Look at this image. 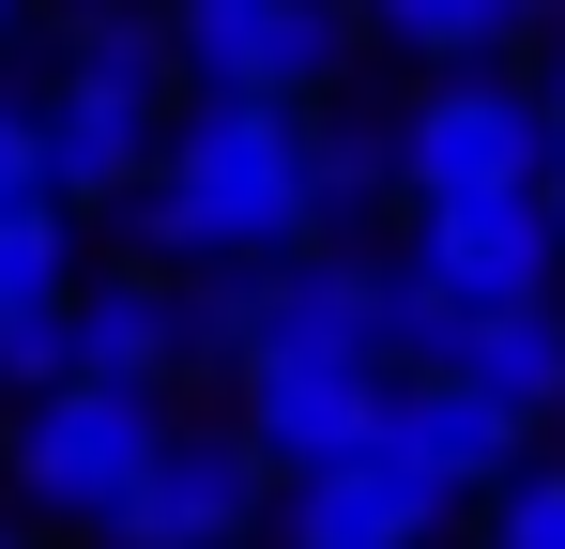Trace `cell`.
Here are the masks:
<instances>
[{
	"label": "cell",
	"instance_id": "6da1fadb",
	"mask_svg": "<svg viewBox=\"0 0 565 549\" xmlns=\"http://www.w3.org/2000/svg\"><path fill=\"white\" fill-rule=\"evenodd\" d=\"M138 260L153 274H290L306 229H321V107H230V92H184L169 122V169L138 183Z\"/></svg>",
	"mask_w": 565,
	"mask_h": 549
},
{
	"label": "cell",
	"instance_id": "7a4b0ae2",
	"mask_svg": "<svg viewBox=\"0 0 565 549\" xmlns=\"http://www.w3.org/2000/svg\"><path fill=\"white\" fill-rule=\"evenodd\" d=\"M31 122H46V198H62V214H138V183L169 169V122H184L169 15L62 0V62L31 92Z\"/></svg>",
	"mask_w": 565,
	"mask_h": 549
},
{
	"label": "cell",
	"instance_id": "3957f363",
	"mask_svg": "<svg viewBox=\"0 0 565 549\" xmlns=\"http://www.w3.org/2000/svg\"><path fill=\"white\" fill-rule=\"evenodd\" d=\"M169 397H107V381H46L15 428H0V488H15V519H46V535H122V504L153 488V458H169Z\"/></svg>",
	"mask_w": 565,
	"mask_h": 549
},
{
	"label": "cell",
	"instance_id": "277c9868",
	"mask_svg": "<svg viewBox=\"0 0 565 549\" xmlns=\"http://www.w3.org/2000/svg\"><path fill=\"white\" fill-rule=\"evenodd\" d=\"M413 214H473V198H551V92L535 77H428L397 122Z\"/></svg>",
	"mask_w": 565,
	"mask_h": 549
},
{
	"label": "cell",
	"instance_id": "5b68a950",
	"mask_svg": "<svg viewBox=\"0 0 565 549\" xmlns=\"http://www.w3.org/2000/svg\"><path fill=\"white\" fill-rule=\"evenodd\" d=\"M169 62L230 107H321L352 77V0H169Z\"/></svg>",
	"mask_w": 565,
	"mask_h": 549
},
{
	"label": "cell",
	"instance_id": "8992f818",
	"mask_svg": "<svg viewBox=\"0 0 565 549\" xmlns=\"http://www.w3.org/2000/svg\"><path fill=\"white\" fill-rule=\"evenodd\" d=\"M260 504H276L260 443L214 428V412H184L169 458H153V488L122 504V535H107V549H245V535H260Z\"/></svg>",
	"mask_w": 565,
	"mask_h": 549
},
{
	"label": "cell",
	"instance_id": "52a82bcc",
	"mask_svg": "<svg viewBox=\"0 0 565 549\" xmlns=\"http://www.w3.org/2000/svg\"><path fill=\"white\" fill-rule=\"evenodd\" d=\"M397 260L444 274L473 321H504V305H551L565 290V229H551V198H473V214H413Z\"/></svg>",
	"mask_w": 565,
	"mask_h": 549
},
{
	"label": "cell",
	"instance_id": "ba28073f",
	"mask_svg": "<svg viewBox=\"0 0 565 549\" xmlns=\"http://www.w3.org/2000/svg\"><path fill=\"white\" fill-rule=\"evenodd\" d=\"M77 290H93V274H77V214H62V198L0 229V397H15V412H31L46 381H77Z\"/></svg>",
	"mask_w": 565,
	"mask_h": 549
},
{
	"label": "cell",
	"instance_id": "9c48e42d",
	"mask_svg": "<svg viewBox=\"0 0 565 549\" xmlns=\"http://www.w3.org/2000/svg\"><path fill=\"white\" fill-rule=\"evenodd\" d=\"M77 381H107V397H169L184 381V274H93L77 290Z\"/></svg>",
	"mask_w": 565,
	"mask_h": 549
},
{
	"label": "cell",
	"instance_id": "30bf717a",
	"mask_svg": "<svg viewBox=\"0 0 565 549\" xmlns=\"http://www.w3.org/2000/svg\"><path fill=\"white\" fill-rule=\"evenodd\" d=\"M459 519L413 458L382 443V458H352V473H321V488H290V549H428Z\"/></svg>",
	"mask_w": 565,
	"mask_h": 549
},
{
	"label": "cell",
	"instance_id": "8fae6325",
	"mask_svg": "<svg viewBox=\"0 0 565 549\" xmlns=\"http://www.w3.org/2000/svg\"><path fill=\"white\" fill-rule=\"evenodd\" d=\"M382 443L413 458L444 504H489V488L520 473V428H504L489 397H459V381H397V428H382Z\"/></svg>",
	"mask_w": 565,
	"mask_h": 549
},
{
	"label": "cell",
	"instance_id": "7c38bea8",
	"mask_svg": "<svg viewBox=\"0 0 565 549\" xmlns=\"http://www.w3.org/2000/svg\"><path fill=\"white\" fill-rule=\"evenodd\" d=\"M459 397H489L504 428H535V412H565V290L551 305H504V321H473V352L444 366Z\"/></svg>",
	"mask_w": 565,
	"mask_h": 549
},
{
	"label": "cell",
	"instance_id": "4fadbf2b",
	"mask_svg": "<svg viewBox=\"0 0 565 549\" xmlns=\"http://www.w3.org/2000/svg\"><path fill=\"white\" fill-rule=\"evenodd\" d=\"M397 62H428V77H504V46L551 15V0H352Z\"/></svg>",
	"mask_w": 565,
	"mask_h": 549
},
{
	"label": "cell",
	"instance_id": "5bb4252c",
	"mask_svg": "<svg viewBox=\"0 0 565 549\" xmlns=\"http://www.w3.org/2000/svg\"><path fill=\"white\" fill-rule=\"evenodd\" d=\"M473 549H565V458H520V473L489 488V535Z\"/></svg>",
	"mask_w": 565,
	"mask_h": 549
},
{
	"label": "cell",
	"instance_id": "9a60e30c",
	"mask_svg": "<svg viewBox=\"0 0 565 549\" xmlns=\"http://www.w3.org/2000/svg\"><path fill=\"white\" fill-rule=\"evenodd\" d=\"M382 183H413L397 169V122H321V214H352V198H382Z\"/></svg>",
	"mask_w": 565,
	"mask_h": 549
},
{
	"label": "cell",
	"instance_id": "2e32d148",
	"mask_svg": "<svg viewBox=\"0 0 565 549\" xmlns=\"http://www.w3.org/2000/svg\"><path fill=\"white\" fill-rule=\"evenodd\" d=\"M15 214H46V122H31V92H0V229Z\"/></svg>",
	"mask_w": 565,
	"mask_h": 549
},
{
	"label": "cell",
	"instance_id": "e0dca14e",
	"mask_svg": "<svg viewBox=\"0 0 565 549\" xmlns=\"http://www.w3.org/2000/svg\"><path fill=\"white\" fill-rule=\"evenodd\" d=\"M15 46H31V0H0V62H15Z\"/></svg>",
	"mask_w": 565,
	"mask_h": 549
},
{
	"label": "cell",
	"instance_id": "ac0fdd59",
	"mask_svg": "<svg viewBox=\"0 0 565 549\" xmlns=\"http://www.w3.org/2000/svg\"><path fill=\"white\" fill-rule=\"evenodd\" d=\"M551 229H565V122H551Z\"/></svg>",
	"mask_w": 565,
	"mask_h": 549
},
{
	"label": "cell",
	"instance_id": "d6986e66",
	"mask_svg": "<svg viewBox=\"0 0 565 549\" xmlns=\"http://www.w3.org/2000/svg\"><path fill=\"white\" fill-rule=\"evenodd\" d=\"M0 549H46V535H31V519H15V504H0Z\"/></svg>",
	"mask_w": 565,
	"mask_h": 549
},
{
	"label": "cell",
	"instance_id": "ffe728a7",
	"mask_svg": "<svg viewBox=\"0 0 565 549\" xmlns=\"http://www.w3.org/2000/svg\"><path fill=\"white\" fill-rule=\"evenodd\" d=\"M551 122H565V46H551Z\"/></svg>",
	"mask_w": 565,
	"mask_h": 549
}]
</instances>
